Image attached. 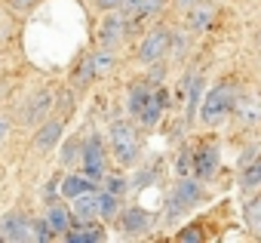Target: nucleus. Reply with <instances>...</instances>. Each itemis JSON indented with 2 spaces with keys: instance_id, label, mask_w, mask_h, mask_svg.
<instances>
[{
  "instance_id": "f257e3e1",
  "label": "nucleus",
  "mask_w": 261,
  "mask_h": 243,
  "mask_svg": "<svg viewBox=\"0 0 261 243\" xmlns=\"http://www.w3.org/2000/svg\"><path fill=\"white\" fill-rule=\"evenodd\" d=\"M237 111V80H218L206 95H203V105H200V120L206 127H218L227 114Z\"/></svg>"
},
{
  "instance_id": "f03ea898",
  "label": "nucleus",
  "mask_w": 261,
  "mask_h": 243,
  "mask_svg": "<svg viewBox=\"0 0 261 243\" xmlns=\"http://www.w3.org/2000/svg\"><path fill=\"white\" fill-rule=\"evenodd\" d=\"M111 148H114V160L120 166H136L142 157V139L133 120H114L111 130H108Z\"/></svg>"
},
{
  "instance_id": "7ed1b4c3",
  "label": "nucleus",
  "mask_w": 261,
  "mask_h": 243,
  "mask_svg": "<svg viewBox=\"0 0 261 243\" xmlns=\"http://www.w3.org/2000/svg\"><path fill=\"white\" fill-rule=\"evenodd\" d=\"M206 200V188H203V179L197 176H181L169 194V206H166V218H175L194 206H200Z\"/></svg>"
},
{
  "instance_id": "20e7f679",
  "label": "nucleus",
  "mask_w": 261,
  "mask_h": 243,
  "mask_svg": "<svg viewBox=\"0 0 261 243\" xmlns=\"http://www.w3.org/2000/svg\"><path fill=\"white\" fill-rule=\"evenodd\" d=\"M169 50H172V31L163 28V25H157V28H151V31L142 37V43H139V65L151 68V65L163 62V59L169 56Z\"/></svg>"
},
{
  "instance_id": "39448f33",
  "label": "nucleus",
  "mask_w": 261,
  "mask_h": 243,
  "mask_svg": "<svg viewBox=\"0 0 261 243\" xmlns=\"http://www.w3.org/2000/svg\"><path fill=\"white\" fill-rule=\"evenodd\" d=\"M83 173H86L89 179H95V182H101L105 173H108L105 142H101V136H95V133L83 142Z\"/></svg>"
},
{
  "instance_id": "423d86ee",
  "label": "nucleus",
  "mask_w": 261,
  "mask_h": 243,
  "mask_svg": "<svg viewBox=\"0 0 261 243\" xmlns=\"http://www.w3.org/2000/svg\"><path fill=\"white\" fill-rule=\"evenodd\" d=\"M123 237H145L151 228H154V215L142 206H123L120 218H117Z\"/></svg>"
},
{
  "instance_id": "0eeeda50",
  "label": "nucleus",
  "mask_w": 261,
  "mask_h": 243,
  "mask_svg": "<svg viewBox=\"0 0 261 243\" xmlns=\"http://www.w3.org/2000/svg\"><path fill=\"white\" fill-rule=\"evenodd\" d=\"M129 22L120 10H114V13H105V19H101V28H98V43L101 46H108V50H114L123 37H126V31H129Z\"/></svg>"
},
{
  "instance_id": "6e6552de",
  "label": "nucleus",
  "mask_w": 261,
  "mask_h": 243,
  "mask_svg": "<svg viewBox=\"0 0 261 243\" xmlns=\"http://www.w3.org/2000/svg\"><path fill=\"white\" fill-rule=\"evenodd\" d=\"M218 163H221V148L215 142H203L197 151H194V176L209 182L215 173H218Z\"/></svg>"
},
{
  "instance_id": "1a4fd4ad",
  "label": "nucleus",
  "mask_w": 261,
  "mask_h": 243,
  "mask_svg": "<svg viewBox=\"0 0 261 243\" xmlns=\"http://www.w3.org/2000/svg\"><path fill=\"white\" fill-rule=\"evenodd\" d=\"M0 237H4V243H22V240H28L31 237V218L22 209L4 215V222H0Z\"/></svg>"
},
{
  "instance_id": "9d476101",
  "label": "nucleus",
  "mask_w": 261,
  "mask_h": 243,
  "mask_svg": "<svg viewBox=\"0 0 261 243\" xmlns=\"http://www.w3.org/2000/svg\"><path fill=\"white\" fill-rule=\"evenodd\" d=\"M53 105H56V95H53L49 89H40V92H34L31 102L25 105L22 120H25V124H31V127H40V124H43V117L53 111Z\"/></svg>"
},
{
  "instance_id": "9b49d317",
  "label": "nucleus",
  "mask_w": 261,
  "mask_h": 243,
  "mask_svg": "<svg viewBox=\"0 0 261 243\" xmlns=\"http://www.w3.org/2000/svg\"><path fill=\"white\" fill-rule=\"evenodd\" d=\"M166 105H169V92H166V86H157V89H154V95H151V102H148V108L139 114V127L154 130V127L160 124V117H163Z\"/></svg>"
},
{
  "instance_id": "f8f14e48",
  "label": "nucleus",
  "mask_w": 261,
  "mask_h": 243,
  "mask_svg": "<svg viewBox=\"0 0 261 243\" xmlns=\"http://www.w3.org/2000/svg\"><path fill=\"white\" fill-rule=\"evenodd\" d=\"M154 89H157V83H151V80H136V83H133V89H129V95H126V111H129V117L139 120V114L148 108Z\"/></svg>"
},
{
  "instance_id": "ddd939ff",
  "label": "nucleus",
  "mask_w": 261,
  "mask_h": 243,
  "mask_svg": "<svg viewBox=\"0 0 261 243\" xmlns=\"http://www.w3.org/2000/svg\"><path fill=\"white\" fill-rule=\"evenodd\" d=\"M181 92L188 95V108H185V114H188V124L200 114V95H203V74L200 71H191V74H185V80H181Z\"/></svg>"
},
{
  "instance_id": "4468645a",
  "label": "nucleus",
  "mask_w": 261,
  "mask_h": 243,
  "mask_svg": "<svg viewBox=\"0 0 261 243\" xmlns=\"http://www.w3.org/2000/svg\"><path fill=\"white\" fill-rule=\"evenodd\" d=\"M166 4H169V0H126L120 13H123L129 22H142V19H151V16H157V13H163Z\"/></svg>"
},
{
  "instance_id": "2eb2a0df",
  "label": "nucleus",
  "mask_w": 261,
  "mask_h": 243,
  "mask_svg": "<svg viewBox=\"0 0 261 243\" xmlns=\"http://www.w3.org/2000/svg\"><path fill=\"white\" fill-rule=\"evenodd\" d=\"M62 130H65V120H62V117L43 120V124L37 127V136H34V148H40V151L56 148V145L62 142Z\"/></svg>"
},
{
  "instance_id": "dca6fc26",
  "label": "nucleus",
  "mask_w": 261,
  "mask_h": 243,
  "mask_svg": "<svg viewBox=\"0 0 261 243\" xmlns=\"http://www.w3.org/2000/svg\"><path fill=\"white\" fill-rule=\"evenodd\" d=\"M71 212H74V222L83 225V222H95L98 218V191H86L80 197L71 200Z\"/></svg>"
},
{
  "instance_id": "f3484780",
  "label": "nucleus",
  "mask_w": 261,
  "mask_h": 243,
  "mask_svg": "<svg viewBox=\"0 0 261 243\" xmlns=\"http://www.w3.org/2000/svg\"><path fill=\"white\" fill-rule=\"evenodd\" d=\"M188 13V28L194 31V34H200V31H206L209 25H212V19H215V4H194L191 10H185Z\"/></svg>"
},
{
  "instance_id": "a211bd4d",
  "label": "nucleus",
  "mask_w": 261,
  "mask_h": 243,
  "mask_svg": "<svg viewBox=\"0 0 261 243\" xmlns=\"http://www.w3.org/2000/svg\"><path fill=\"white\" fill-rule=\"evenodd\" d=\"M240 191H243L246 197H252V194L261 191V154H258L252 163H246V166L240 169Z\"/></svg>"
},
{
  "instance_id": "6ab92c4d",
  "label": "nucleus",
  "mask_w": 261,
  "mask_h": 243,
  "mask_svg": "<svg viewBox=\"0 0 261 243\" xmlns=\"http://www.w3.org/2000/svg\"><path fill=\"white\" fill-rule=\"evenodd\" d=\"M95 77H98V71H95V56H92V53H86V56L77 62L74 74H71V86H74V89H86Z\"/></svg>"
},
{
  "instance_id": "aec40b11",
  "label": "nucleus",
  "mask_w": 261,
  "mask_h": 243,
  "mask_svg": "<svg viewBox=\"0 0 261 243\" xmlns=\"http://www.w3.org/2000/svg\"><path fill=\"white\" fill-rule=\"evenodd\" d=\"M46 218H49L56 237H65V234L71 231V225H74V212H71V206H65V203H53V206L46 209Z\"/></svg>"
},
{
  "instance_id": "412c9836",
  "label": "nucleus",
  "mask_w": 261,
  "mask_h": 243,
  "mask_svg": "<svg viewBox=\"0 0 261 243\" xmlns=\"http://www.w3.org/2000/svg\"><path fill=\"white\" fill-rule=\"evenodd\" d=\"M65 240H68V243H101V240H105V228L95 225V222H83V225L71 228V231L65 234Z\"/></svg>"
},
{
  "instance_id": "4be33fe9",
  "label": "nucleus",
  "mask_w": 261,
  "mask_h": 243,
  "mask_svg": "<svg viewBox=\"0 0 261 243\" xmlns=\"http://www.w3.org/2000/svg\"><path fill=\"white\" fill-rule=\"evenodd\" d=\"M59 191H62L65 200H74V197H80V194H86V191H95V179H89L86 173H83V176H68V179L59 185Z\"/></svg>"
},
{
  "instance_id": "5701e85b",
  "label": "nucleus",
  "mask_w": 261,
  "mask_h": 243,
  "mask_svg": "<svg viewBox=\"0 0 261 243\" xmlns=\"http://www.w3.org/2000/svg\"><path fill=\"white\" fill-rule=\"evenodd\" d=\"M120 212H123V197L101 188L98 191V218L101 222H114V218H120Z\"/></svg>"
},
{
  "instance_id": "b1692460",
  "label": "nucleus",
  "mask_w": 261,
  "mask_h": 243,
  "mask_svg": "<svg viewBox=\"0 0 261 243\" xmlns=\"http://www.w3.org/2000/svg\"><path fill=\"white\" fill-rule=\"evenodd\" d=\"M83 163V142L80 139H68L62 148V166H77Z\"/></svg>"
},
{
  "instance_id": "393cba45",
  "label": "nucleus",
  "mask_w": 261,
  "mask_h": 243,
  "mask_svg": "<svg viewBox=\"0 0 261 243\" xmlns=\"http://www.w3.org/2000/svg\"><path fill=\"white\" fill-rule=\"evenodd\" d=\"M56 237V231H53V225H49V218L43 215V218H31V237L28 240H34V243H49Z\"/></svg>"
},
{
  "instance_id": "a878e982",
  "label": "nucleus",
  "mask_w": 261,
  "mask_h": 243,
  "mask_svg": "<svg viewBox=\"0 0 261 243\" xmlns=\"http://www.w3.org/2000/svg\"><path fill=\"white\" fill-rule=\"evenodd\" d=\"M53 111H56V117H62V120H71V114H74V92H71V89H62V92L56 95V105H53Z\"/></svg>"
},
{
  "instance_id": "bb28decb",
  "label": "nucleus",
  "mask_w": 261,
  "mask_h": 243,
  "mask_svg": "<svg viewBox=\"0 0 261 243\" xmlns=\"http://www.w3.org/2000/svg\"><path fill=\"white\" fill-rule=\"evenodd\" d=\"M95 56V71H98V77H105L108 71H114V65H117V59H114V50H108V46H101L98 53H92Z\"/></svg>"
},
{
  "instance_id": "cd10ccee",
  "label": "nucleus",
  "mask_w": 261,
  "mask_h": 243,
  "mask_svg": "<svg viewBox=\"0 0 261 243\" xmlns=\"http://www.w3.org/2000/svg\"><path fill=\"white\" fill-rule=\"evenodd\" d=\"M129 188H133V182L129 179H123V176H105V191H111V194H126Z\"/></svg>"
},
{
  "instance_id": "c85d7f7f",
  "label": "nucleus",
  "mask_w": 261,
  "mask_h": 243,
  "mask_svg": "<svg viewBox=\"0 0 261 243\" xmlns=\"http://www.w3.org/2000/svg\"><path fill=\"white\" fill-rule=\"evenodd\" d=\"M246 222H249L252 228L261 225V191L252 194V200H249V206H246Z\"/></svg>"
},
{
  "instance_id": "c756f323",
  "label": "nucleus",
  "mask_w": 261,
  "mask_h": 243,
  "mask_svg": "<svg viewBox=\"0 0 261 243\" xmlns=\"http://www.w3.org/2000/svg\"><path fill=\"white\" fill-rule=\"evenodd\" d=\"M255 105H258L255 99H246L243 105H237V114L243 117V124H252V120L258 117V108H255Z\"/></svg>"
},
{
  "instance_id": "7c9ffc66",
  "label": "nucleus",
  "mask_w": 261,
  "mask_h": 243,
  "mask_svg": "<svg viewBox=\"0 0 261 243\" xmlns=\"http://www.w3.org/2000/svg\"><path fill=\"white\" fill-rule=\"evenodd\" d=\"M175 240H181V243H200V240H203V231H200L197 225H191V228L178 231V234H175Z\"/></svg>"
},
{
  "instance_id": "2f4dec72",
  "label": "nucleus",
  "mask_w": 261,
  "mask_h": 243,
  "mask_svg": "<svg viewBox=\"0 0 261 243\" xmlns=\"http://www.w3.org/2000/svg\"><path fill=\"white\" fill-rule=\"evenodd\" d=\"M123 4H126V0H95V7H98L101 13H114V10H123Z\"/></svg>"
},
{
  "instance_id": "473e14b6",
  "label": "nucleus",
  "mask_w": 261,
  "mask_h": 243,
  "mask_svg": "<svg viewBox=\"0 0 261 243\" xmlns=\"http://www.w3.org/2000/svg\"><path fill=\"white\" fill-rule=\"evenodd\" d=\"M10 4H13V10H16V13H28V10L37 4V0H10Z\"/></svg>"
},
{
  "instance_id": "72a5a7b5",
  "label": "nucleus",
  "mask_w": 261,
  "mask_h": 243,
  "mask_svg": "<svg viewBox=\"0 0 261 243\" xmlns=\"http://www.w3.org/2000/svg\"><path fill=\"white\" fill-rule=\"evenodd\" d=\"M258 154H261V151H258V148H249V151H243V157H240V169H243V166H246V163H252V160H255V157H258Z\"/></svg>"
},
{
  "instance_id": "f704fd0d",
  "label": "nucleus",
  "mask_w": 261,
  "mask_h": 243,
  "mask_svg": "<svg viewBox=\"0 0 261 243\" xmlns=\"http://www.w3.org/2000/svg\"><path fill=\"white\" fill-rule=\"evenodd\" d=\"M10 136V120H4V117H0V142H4Z\"/></svg>"
},
{
  "instance_id": "c9c22d12",
  "label": "nucleus",
  "mask_w": 261,
  "mask_h": 243,
  "mask_svg": "<svg viewBox=\"0 0 261 243\" xmlns=\"http://www.w3.org/2000/svg\"><path fill=\"white\" fill-rule=\"evenodd\" d=\"M172 4H175L178 10H191L194 4H200V0H172Z\"/></svg>"
},
{
  "instance_id": "e433bc0d",
  "label": "nucleus",
  "mask_w": 261,
  "mask_h": 243,
  "mask_svg": "<svg viewBox=\"0 0 261 243\" xmlns=\"http://www.w3.org/2000/svg\"><path fill=\"white\" fill-rule=\"evenodd\" d=\"M209 4H224V0H209Z\"/></svg>"
},
{
  "instance_id": "4c0bfd02",
  "label": "nucleus",
  "mask_w": 261,
  "mask_h": 243,
  "mask_svg": "<svg viewBox=\"0 0 261 243\" xmlns=\"http://www.w3.org/2000/svg\"><path fill=\"white\" fill-rule=\"evenodd\" d=\"M258 43H261V31H258Z\"/></svg>"
}]
</instances>
